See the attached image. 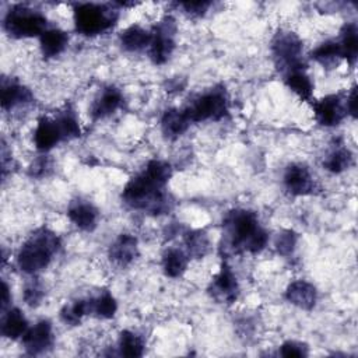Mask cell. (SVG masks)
<instances>
[{"instance_id": "obj_1", "label": "cell", "mask_w": 358, "mask_h": 358, "mask_svg": "<svg viewBox=\"0 0 358 358\" xmlns=\"http://www.w3.org/2000/svg\"><path fill=\"white\" fill-rule=\"evenodd\" d=\"M173 175L172 165L164 159H150L131 176L122 190V201L131 210L159 217L173 208V199L166 190Z\"/></svg>"}, {"instance_id": "obj_2", "label": "cell", "mask_w": 358, "mask_h": 358, "mask_svg": "<svg viewBox=\"0 0 358 358\" xmlns=\"http://www.w3.org/2000/svg\"><path fill=\"white\" fill-rule=\"evenodd\" d=\"M221 225L220 250L225 257L242 253L257 255L267 246L268 232L252 210L232 208L224 214Z\"/></svg>"}, {"instance_id": "obj_3", "label": "cell", "mask_w": 358, "mask_h": 358, "mask_svg": "<svg viewBox=\"0 0 358 358\" xmlns=\"http://www.w3.org/2000/svg\"><path fill=\"white\" fill-rule=\"evenodd\" d=\"M60 248L62 241L59 235L48 227H41L20 246L15 257L17 266L22 273L35 275L52 263Z\"/></svg>"}, {"instance_id": "obj_4", "label": "cell", "mask_w": 358, "mask_h": 358, "mask_svg": "<svg viewBox=\"0 0 358 358\" xmlns=\"http://www.w3.org/2000/svg\"><path fill=\"white\" fill-rule=\"evenodd\" d=\"M119 18V8L105 3L73 4V21L76 31L83 36H98L108 32Z\"/></svg>"}, {"instance_id": "obj_5", "label": "cell", "mask_w": 358, "mask_h": 358, "mask_svg": "<svg viewBox=\"0 0 358 358\" xmlns=\"http://www.w3.org/2000/svg\"><path fill=\"white\" fill-rule=\"evenodd\" d=\"M229 95L224 85H215L194 96L185 108L183 112L189 122H220L229 113Z\"/></svg>"}, {"instance_id": "obj_6", "label": "cell", "mask_w": 358, "mask_h": 358, "mask_svg": "<svg viewBox=\"0 0 358 358\" xmlns=\"http://www.w3.org/2000/svg\"><path fill=\"white\" fill-rule=\"evenodd\" d=\"M3 28L8 36L15 39L41 36L49 27L43 13L27 4L11 6L3 17Z\"/></svg>"}, {"instance_id": "obj_7", "label": "cell", "mask_w": 358, "mask_h": 358, "mask_svg": "<svg viewBox=\"0 0 358 358\" xmlns=\"http://www.w3.org/2000/svg\"><path fill=\"white\" fill-rule=\"evenodd\" d=\"M270 52L273 62L282 74L308 69V64L303 59V41L298 34L289 29H278L270 42Z\"/></svg>"}, {"instance_id": "obj_8", "label": "cell", "mask_w": 358, "mask_h": 358, "mask_svg": "<svg viewBox=\"0 0 358 358\" xmlns=\"http://www.w3.org/2000/svg\"><path fill=\"white\" fill-rule=\"evenodd\" d=\"M178 25L172 15L162 17L151 28V41L147 48L148 59L155 66L165 64L176 49Z\"/></svg>"}, {"instance_id": "obj_9", "label": "cell", "mask_w": 358, "mask_h": 358, "mask_svg": "<svg viewBox=\"0 0 358 358\" xmlns=\"http://www.w3.org/2000/svg\"><path fill=\"white\" fill-rule=\"evenodd\" d=\"M208 295L221 305H232L241 294L239 281L232 267L224 260L218 268V271L213 275L208 287Z\"/></svg>"}, {"instance_id": "obj_10", "label": "cell", "mask_w": 358, "mask_h": 358, "mask_svg": "<svg viewBox=\"0 0 358 358\" xmlns=\"http://www.w3.org/2000/svg\"><path fill=\"white\" fill-rule=\"evenodd\" d=\"M315 120L323 127H336L347 117L345 95L329 94L312 102Z\"/></svg>"}, {"instance_id": "obj_11", "label": "cell", "mask_w": 358, "mask_h": 358, "mask_svg": "<svg viewBox=\"0 0 358 358\" xmlns=\"http://www.w3.org/2000/svg\"><path fill=\"white\" fill-rule=\"evenodd\" d=\"M282 186L291 196H309L316 190V180L310 169L301 162H291L282 173Z\"/></svg>"}, {"instance_id": "obj_12", "label": "cell", "mask_w": 358, "mask_h": 358, "mask_svg": "<svg viewBox=\"0 0 358 358\" xmlns=\"http://www.w3.org/2000/svg\"><path fill=\"white\" fill-rule=\"evenodd\" d=\"M21 343L25 352L32 357L50 351L55 344L52 322L48 319H41L34 326H29L27 333L22 336Z\"/></svg>"}, {"instance_id": "obj_13", "label": "cell", "mask_w": 358, "mask_h": 358, "mask_svg": "<svg viewBox=\"0 0 358 358\" xmlns=\"http://www.w3.org/2000/svg\"><path fill=\"white\" fill-rule=\"evenodd\" d=\"M123 101H124L123 94L117 87L106 85L94 98V101L90 106L88 115L92 119V122L103 120V119L112 116L113 113H116V110H119L122 108Z\"/></svg>"}, {"instance_id": "obj_14", "label": "cell", "mask_w": 358, "mask_h": 358, "mask_svg": "<svg viewBox=\"0 0 358 358\" xmlns=\"http://www.w3.org/2000/svg\"><path fill=\"white\" fill-rule=\"evenodd\" d=\"M108 257L116 267L124 268L138 257V241L133 234L122 232L109 245Z\"/></svg>"}, {"instance_id": "obj_15", "label": "cell", "mask_w": 358, "mask_h": 358, "mask_svg": "<svg viewBox=\"0 0 358 358\" xmlns=\"http://www.w3.org/2000/svg\"><path fill=\"white\" fill-rule=\"evenodd\" d=\"M32 101H34V94L25 84L11 77L1 78L0 102H1V109L4 112L17 109L20 106H25Z\"/></svg>"}, {"instance_id": "obj_16", "label": "cell", "mask_w": 358, "mask_h": 358, "mask_svg": "<svg viewBox=\"0 0 358 358\" xmlns=\"http://www.w3.org/2000/svg\"><path fill=\"white\" fill-rule=\"evenodd\" d=\"M70 222L80 231L92 232L99 221L98 208L88 200L74 199L70 201L66 210Z\"/></svg>"}, {"instance_id": "obj_17", "label": "cell", "mask_w": 358, "mask_h": 358, "mask_svg": "<svg viewBox=\"0 0 358 358\" xmlns=\"http://www.w3.org/2000/svg\"><path fill=\"white\" fill-rule=\"evenodd\" d=\"M32 141H34L35 148L43 154L49 152L50 150H53L56 145H59L63 141L62 133L59 130V126H57L55 117L42 116L38 119L35 130H34Z\"/></svg>"}, {"instance_id": "obj_18", "label": "cell", "mask_w": 358, "mask_h": 358, "mask_svg": "<svg viewBox=\"0 0 358 358\" xmlns=\"http://www.w3.org/2000/svg\"><path fill=\"white\" fill-rule=\"evenodd\" d=\"M284 298L302 310H312L317 302V289L306 280H295L287 285Z\"/></svg>"}, {"instance_id": "obj_19", "label": "cell", "mask_w": 358, "mask_h": 358, "mask_svg": "<svg viewBox=\"0 0 358 358\" xmlns=\"http://www.w3.org/2000/svg\"><path fill=\"white\" fill-rule=\"evenodd\" d=\"M190 122L183 109L168 108L162 112L159 119L161 133L166 140H176L182 137L190 127Z\"/></svg>"}, {"instance_id": "obj_20", "label": "cell", "mask_w": 358, "mask_h": 358, "mask_svg": "<svg viewBox=\"0 0 358 358\" xmlns=\"http://www.w3.org/2000/svg\"><path fill=\"white\" fill-rule=\"evenodd\" d=\"M352 164H354V155H352L351 150L340 141H336L329 148V151L323 157V162H322L323 168L327 172L336 173V175L348 171Z\"/></svg>"}, {"instance_id": "obj_21", "label": "cell", "mask_w": 358, "mask_h": 358, "mask_svg": "<svg viewBox=\"0 0 358 358\" xmlns=\"http://www.w3.org/2000/svg\"><path fill=\"white\" fill-rule=\"evenodd\" d=\"M29 323L18 308H8L4 310L0 322V331L4 338L8 340H21L27 333Z\"/></svg>"}, {"instance_id": "obj_22", "label": "cell", "mask_w": 358, "mask_h": 358, "mask_svg": "<svg viewBox=\"0 0 358 358\" xmlns=\"http://www.w3.org/2000/svg\"><path fill=\"white\" fill-rule=\"evenodd\" d=\"M151 41V29H145L138 24H131L119 34V43L123 50L136 53L147 50Z\"/></svg>"}, {"instance_id": "obj_23", "label": "cell", "mask_w": 358, "mask_h": 358, "mask_svg": "<svg viewBox=\"0 0 358 358\" xmlns=\"http://www.w3.org/2000/svg\"><path fill=\"white\" fill-rule=\"evenodd\" d=\"M69 45V35L60 28H48L39 36V49L45 59L60 56Z\"/></svg>"}, {"instance_id": "obj_24", "label": "cell", "mask_w": 358, "mask_h": 358, "mask_svg": "<svg viewBox=\"0 0 358 358\" xmlns=\"http://www.w3.org/2000/svg\"><path fill=\"white\" fill-rule=\"evenodd\" d=\"M190 257L185 252V249L179 248H168L162 253L161 257V267L166 277L169 278H179L187 270Z\"/></svg>"}, {"instance_id": "obj_25", "label": "cell", "mask_w": 358, "mask_h": 358, "mask_svg": "<svg viewBox=\"0 0 358 358\" xmlns=\"http://www.w3.org/2000/svg\"><path fill=\"white\" fill-rule=\"evenodd\" d=\"M185 252L190 259H203L211 249V241L206 229H187L183 232Z\"/></svg>"}, {"instance_id": "obj_26", "label": "cell", "mask_w": 358, "mask_h": 358, "mask_svg": "<svg viewBox=\"0 0 358 358\" xmlns=\"http://www.w3.org/2000/svg\"><path fill=\"white\" fill-rule=\"evenodd\" d=\"M284 84L301 99V101H312L313 96V81L310 76L306 73V69L292 70L282 74Z\"/></svg>"}, {"instance_id": "obj_27", "label": "cell", "mask_w": 358, "mask_h": 358, "mask_svg": "<svg viewBox=\"0 0 358 358\" xmlns=\"http://www.w3.org/2000/svg\"><path fill=\"white\" fill-rule=\"evenodd\" d=\"M341 56L350 66H354L358 57V28L355 22H345L338 34V38L336 39Z\"/></svg>"}, {"instance_id": "obj_28", "label": "cell", "mask_w": 358, "mask_h": 358, "mask_svg": "<svg viewBox=\"0 0 358 358\" xmlns=\"http://www.w3.org/2000/svg\"><path fill=\"white\" fill-rule=\"evenodd\" d=\"M310 59L326 69H334L343 60L340 46L336 39H329L317 45L310 52Z\"/></svg>"}, {"instance_id": "obj_29", "label": "cell", "mask_w": 358, "mask_h": 358, "mask_svg": "<svg viewBox=\"0 0 358 358\" xmlns=\"http://www.w3.org/2000/svg\"><path fill=\"white\" fill-rule=\"evenodd\" d=\"M55 120L59 126L63 141L74 140L81 136V124L78 116L70 105H66L62 110H59L55 116Z\"/></svg>"}, {"instance_id": "obj_30", "label": "cell", "mask_w": 358, "mask_h": 358, "mask_svg": "<svg viewBox=\"0 0 358 358\" xmlns=\"http://www.w3.org/2000/svg\"><path fill=\"white\" fill-rule=\"evenodd\" d=\"M117 312V302L109 289H102L96 296H90V315L98 319H112Z\"/></svg>"}, {"instance_id": "obj_31", "label": "cell", "mask_w": 358, "mask_h": 358, "mask_svg": "<svg viewBox=\"0 0 358 358\" xmlns=\"http://www.w3.org/2000/svg\"><path fill=\"white\" fill-rule=\"evenodd\" d=\"M117 354L122 357L137 358L144 354V340L133 330H122L117 338Z\"/></svg>"}, {"instance_id": "obj_32", "label": "cell", "mask_w": 358, "mask_h": 358, "mask_svg": "<svg viewBox=\"0 0 358 358\" xmlns=\"http://www.w3.org/2000/svg\"><path fill=\"white\" fill-rule=\"evenodd\" d=\"M90 315V298H80L71 303H66L60 312V320L66 326H78L84 316Z\"/></svg>"}, {"instance_id": "obj_33", "label": "cell", "mask_w": 358, "mask_h": 358, "mask_svg": "<svg viewBox=\"0 0 358 358\" xmlns=\"http://www.w3.org/2000/svg\"><path fill=\"white\" fill-rule=\"evenodd\" d=\"M298 245V234L294 229H282L274 239V249L281 256H289L294 253Z\"/></svg>"}, {"instance_id": "obj_34", "label": "cell", "mask_w": 358, "mask_h": 358, "mask_svg": "<svg viewBox=\"0 0 358 358\" xmlns=\"http://www.w3.org/2000/svg\"><path fill=\"white\" fill-rule=\"evenodd\" d=\"M45 298V288L39 281H29L22 289V299L29 308H38Z\"/></svg>"}, {"instance_id": "obj_35", "label": "cell", "mask_w": 358, "mask_h": 358, "mask_svg": "<svg viewBox=\"0 0 358 358\" xmlns=\"http://www.w3.org/2000/svg\"><path fill=\"white\" fill-rule=\"evenodd\" d=\"M309 354V347L305 343L296 341V340H287L278 347V355L291 358V357H308Z\"/></svg>"}, {"instance_id": "obj_36", "label": "cell", "mask_w": 358, "mask_h": 358, "mask_svg": "<svg viewBox=\"0 0 358 358\" xmlns=\"http://www.w3.org/2000/svg\"><path fill=\"white\" fill-rule=\"evenodd\" d=\"M213 6L211 1H183L178 3V7L183 10L185 14L189 17H203L207 14L210 7Z\"/></svg>"}, {"instance_id": "obj_37", "label": "cell", "mask_w": 358, "mask_h": 358, "mask_svg": "<svg viewBox=\"0 0 358 358\" xmlns=\"http://www.w3.org/2000/svg\"><path fill=\"white\" fill-rule=\"evenodd\" d=\"M49 169H50V159L46 155H42L41 158L35 159L31 164V166L28 169V173L32 178H43V176L48 175Z\"/></svg>"}, {"instance_id": "obj_38", "label": "cell", "mask_w": 358, "mask_h": 358, "mask_svg": "<svg viewBox=\"0 0 358 358\" xmlns=\"http://www.w3.org/2000/svg\"><path fill=\"white\" fill-rule=\"evenodd\" d=\"M345 109L347 116H351L352 119L357 117V87L352 85L351 90L345 94Z\"/></svg>"}, {"instance_id": "obj_39", "label": "cell", "mask_w": 358, "mask_h": 358, "mask_svg": "<svg viewBox=\"0 0 358 358\" xmlns=\"http://www.w3.org/2000/svg\"><path fill=\"white\" fill-rule=\"evenodd\" d=\"M11 302V295H10V287L8 284L3 280L1 281V310L4 312Z\"/></svg>"}, {"instance_id": "obj_40", "label": "cell", "mask_w": 358, "mask_h": 358, "mask_svg": "<svg viewBox=\"0 0 358 358\" xmlns=\"http://www.w3.org/2000/svg\"><path fill=\"white\" fill-rule=\"evenodd\" d=\"M180 80L182 78H179V77L169 80L168 85H166V88H168L166 91H169V92H172V91H182V88L185 87V83H180Z\"/></svg>"}]
</instances>
